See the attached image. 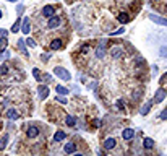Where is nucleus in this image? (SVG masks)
<instances>
[{
    "instance_id": "nucleus-1",
    "label": "nucleus",
    "mask_w": 167,
    "mask_h": 156,
    "mask_svg": "<svg viewBox=\"0 0 167 156\" xmlns=\"http://www.w3.org/2000/svg\"><path fill=\"white\" fill-rule=\"evenodd\" d=\"M54 73H55L57 76H60L62 80H65V81L71 80V75H70V72H68L67 68H63V67H55V68H54Z\"/></svg>"
},
{
    "instance_id": "nucleus-2",
    "label": "nucleus",
    "mask_w": 167,
    "mask_h": 156,
    "mask_svg": "<svg viewBox=\"0 0 167 156\" xmlns=\"http://www.w3.org/2000/svg\"><path fill=\"white\" fill-rule=\"evenodd\" d=\"M60 23H62V20H60V16H50L49 21H47V26H49L50 29H55L60 26Z\"/></svg>"
},
{
    "instance_id": "nucleus-3",
    "label": "nucleus",
    "mask_w": 167,
    "mask_h": 156,
    "mask_svg": "<svg viewBox=\"0 0 167 156\" xmlns=\"http://www.w3.org/2000/svg\"><path fill=\"white\" fill-rule=\"evenodd\" d=\"M122 54H123V47H122V46H114V47L110 49L112 59H118V57H122Z\"/></svg>"
},
{
    "instance_id": "nucleus-4",
    "label": "nucleus",
    "mask_w": 167,
    "mask_h": 156,
    "mask_svg": "<svg viewBox=\"0 0 167 156\" xmlns=\"http://www.w3.org/2000/svg\"><path fill=\"white\" fill-rule=\"evenodd\" d=\"M166 96H167V91L162 90V88H159V90L156 91V96H154L153 103H162V101L166 99Z\"/></svg>"
},
{
    "instance_id": "nucleus-5",
    "label": "nucleus",
    "mask_w": 167,
    "mask_h": 156,
    "mask_svg": "<svg viewBox=\"0 0 167 156\" xmlns=\"http://www.w3.org/2000/svg\"><path fill=\"white\" fill-rule=\"evenodd\" d=\"M54 13H55V8H54L52 5H45V7L42 8V16H45V18L54 16Z\"/></svg>"
},
{
    "instance_id": "nucleus-6",
    "label": "nucleus",
    "mask_w": 167,
    "mask_h": 156,
    "mask_svg": "<svg viewBox=\"0 0 167 156\" xmlns=\"http://www.w3.org/2000/svg\"><path fill=\"white\" fill-rule=\"evenodd\" d=\"M26 135H28V138H36V137L39 135V128L36 127V125H29Z\"/></svg>"
},
{
    "instance_id": "nucleus-7",
    "label": "nucleus",
    "mask_w": 167,
    "mask_h": 156,
    "mask_svg": "<svg viewBox=\"0 0 167 156\" xmlns=\"http://www.w3.org/2000/svg\"><path fill=\"white\" fill-rule=\"evenodd\" d=\"M38 91H39V98H41V99H45V98L49 96V86H47V85H41V86L38 88Z\"/></svg>"
},
{
    "instance_id": "nucleus-8",
    "label": "nucleus",
    "mask_w": 167,
    "mask_h": 156,
    "mask_svg": "<svg viewBox=\"0 0 167 156\" xmlns=\"http://www.w3.org/2000/svg\"><path fill=\"white\" fill-rule=\"evenodd\" d=\"M21 31H23V34H29V31H31V21H29V18H25V20H23Z\"/></svg>"
},
{
    "instance_id": "nucleus-9",
    "label": "nucleus",
    "mask_w": 167,
    "mask_h": 156,
    "mask_svg": "<svg viewBox=\"0 0 167 156\" xmlns=\"http://www.w3.org/2000/svg\"><path fill=\"white\" fill-rule=\"evenodd\" d=\"M63 151H65L67 155H71V153H75V151H76V143H73V142L67 143L65 148H63Z\"/></svg>"
},
{
    "instance_id": "nucleus-10",
    "label": "nucleus",
    "mask_w": 167,
    "mask_h": 156,
    "mask_svg": "<svg viewBox=\"0 0 167 156\" xmlns=\"http://www.w3.org/2000/svg\"><path fill=\"white\" fill-rule=\"evenodd\" d=\"M104 47H105V39L101 42V46L96 49V57H98V59H102V57H104V52H105Z\"/></svg>"
},
{
    "instance_id": "nucleus-11",
    "label": "nucleus",
    "mask_w": 167,
    "mask_h": 156,
    "mask_svg": "<svg viewBox=\"0 0 167 156\" xmlns=\"http://www.w3.org/2000/svg\"><path fill=\"white\" fill-rule=\"evenodd\" d=\"M122 137H123V140H132L135 137V130L133 128H125L122 132Z\"/></svg>"
},
{
    "instance_id": "nucleus-12",
    "label": "nucleus",
    "mask_w": 167,
    "mask_h": 156,
    "mask_svg": "<svg viewBox=\"0 0 167 156\" xmlns=\"http://www.w3.org/2000/svg\"><path fill=\"white\" fill-rule=\"evenodd\" d=\"M149 18H151V21H154V23L167 26V20H166V18H159V16H156V15H149Z\"/></svg>"
},
{
    "instance_id": "nucleus-13",
    "label": "nucleus",
    "mask_w": 167,
    "mask_h": 156,
    "mask_svg": "<svg viewBox=\"0 0 167 156\" xmlns=\"http://www.w3.org/2000/svg\"><path fill=\"white\" fill-rule=\"evenodd\" d=\"M8 47V36L0 38V52H5V49Z\"/></svg>"
},
{
    "instance_id": "nucleus-14",
    "label": "nucleus",
    "mask_w": 167,
    "mask_h": 156,
    "mask_svg": "<svg viewBox=\"0 0 167 156\" xmlns=\"http://www.w3.org/2000/svg\"><path fill=\"white\" fill-rule=\"evenodd\" d=\"M60 47H62V41H60L59 38H57V39H54V41L50 42V49H52V51H59Z\"/></svg>"
},
{
    "instance_id": "nucleus-15",
    "label": "nucleus",
    "mask_w": 167,
    "mask_h": 156,
    "mask_svg": "<svg viewBox=\"0 0 167 156\" xmlns=\"http://www.w3.org/2000/svg\"><path fill=\"white\" fill-rule=\"evenodd\" d=\"M115 143H117V142H115V138H107L104 142V148L105 150H112L115 146Z\"/></svg>"
},
{
    "instance_id": "nucleus-16",
    "label": "nucleus",
    "mask_w": 167,
    "mask_h": 156,
    "mask_svg": "<svg viewBox=\"0 0 167 156\" xmlns=\"http://www.w3.org/2000/svg\"><path fill=\"white\" fill-rule=\"evenodd\" d=\"M7 117L11 119V120H16V119L20 117V114H18L15 109H8V111H7Z\"/></svg>"
},
{
    "instance_id": "nucleus-17",
    "label": "nucleus",
    "mask_w": 167,
    "mask_h": 156,
    "mask_svg": "<svg viewBox=\"0 0 167 156\" xmlns=\"http://www.w3.org/2000/svg\"><path fill=\"white\" fill-rule=\"evenodd\" d=\"M65 124L68 125V127H75V125H76V117H73V115H67Z\"/></svg>"
},
{
    "instance_id": "nucleus-18",
    "label": "nucleus",
    "mask_w": 167,
    "mask_h": 156,
    "mask_svg": "<svg viewBox=\"0 0 167 156\" xmlns=\"http://www.w3.org/2000/svg\"><path fill=\"white\" fill-rule=\"evenodd\" d=\"M151 106H153V101H148V103H146V104H144V106H143V108H141V111H139V112H141L143 115H146L148 112H149Z\"/></svg>"
},
{
    "instance_id": "nucleus-19",
    "label": "nucleus",
    "mask_w": 167,
    "mask_h": 156,
    "mask_svg": "<svg viewBox=\"0 0 167 156\" xmlns=\"http://www.w3.org/2000/svg\"><path fill=\"white\" fill-rule=\"evenodd\" d=\"M65 132H62V130H59V132H55V135H54V142H62L63 138H65Z\"/></svg>"
},
{
    "instance_id": "nucleus-20",
    "label": "nucleus",
    "mask_w": 167,
    "mask_h": 156,
    "mask_svg": "<svg viewBox=\"0 0 167 156\" xmlns=\"http://www.w3.org/2000/svg\"><path fill=\"white\" fill-rule=\"evenodd\" d=\"M143 146L146 150H149V148H153L154 146V142H153V138H144L143 140Z\"/></svg>"
},
{
    "instance_id": "nucleus-21",
    "label": "nucleus",
    "mask_w": 167,
    "mask_h": 156,
    "mask_svg": "<svg viewBox=\"0 0 167 156\" xmlns=\"http://www.w3.org/2000/svg\"><path fill=\"white\" fill-rule=\"evenodd\" d=\"M18 47L21 49V52H23L25 56H28V51H26V42H25V39H20V41H18Z\"/></svg>"
},
{
    "instance_id": "nucleus-22",
    "label": "nucleus",
    "mask_w": 167,
    "mask_h": 156,
    "mask_svg": "<svg viewBox=\"0 0 167 156\" xmlns=\"http://www.w3.org/2000/svg\"><path fill=\"white\" fill-rule=\"evenodd\" d=\"M118 21H120V23H123V24L128 23V21H130V15H127V13H120V15H118Z\"/></svg>"
},
{
    "instance_id": "nucleus-23",
    "label": "nucleus",
    "mask_w": 167,
    "mask_h": 156,
    "mask_svg": "<svg viewBox=\"0 0 167 156\" xmlns=\"http://www.w3.org/2000/svg\"><path fill=\"white\" fill-rule=\"evenodd\" d=\"M20 28H21V20L18 18V20L15 21V24L11 26V29H10V31H11V33H18V31H20Z\"/></svg>"
},
{
    "instance_id": "nucleus-24",
    "label": "nucleus",
    "mask_w": 167,
    "mask_h": 156,
    "mask_svg": "<svg viewBox=\"0 0 167 156\" xmlns=\"http://www.w3.org/2000/svg\"><path fill=\"white\" fill-rule=\"evenodd\" d=\"M7 143H8V135H4L2 138H0V150L7 148Z\"/></svg>"
},
{
    "instance_id": "nucleus-25",
    "label": "nucleus",
    "mask_w": 167,
    "mask_h": 156,
    "mask_svg": "<svg viewBox=\"0 0 167 156\" xmlns=\"http://www.w3.org/2000/svg\"><path fill=\"white\" fill-rule=\"evenodd\" d=\"M57 93H59V94H62V96H65V94H68L70 93V91L68 90H67V88L65 86H60V85H59V86H57Z\"/></svg>"
},
{
    "instance_id": "nucleus-26",
    "label": "nucleus",
    "mask_w": 167,
    "mask_h": 156,
    "mask_svg": "<svg viewBox=\"0 0 167 156\" xmlns=\"http://www.w3.org/2000/svg\"><path fill=\"white\" fill-rule=\"evenodd\" d=\"M39 81H44V83H49V81H52V76H50L49 73H45V75H41Z\"/></svg>"
},
{
    "instance_id": "nucleus-27",
    "label": "nucleus",
    "mask_w": 167,
    "mask_h": 156,
    "mask_svg": "<svg viewBox=\"0 0 167 156\" xmlns=\"http://www.w3.org/2000/svg\"><path fill=\"white\" fill-rule=\"evenodd\" d=\"M33 76L39 81V78H41V72H39V68H33Z\"/></svg>"
},
{
    "instance_id": "nucleus-28",
    "label": "nucleus",
    "mask_w": 167,
    "mask_h": 156,
    "mask_svg": "<svg viewBox=\"0 0 167 156\" xmlns=\"http://www.w3.org/2000/svg\"><path fill=\"white\" fill-rule=\"evenodd\" d=\"M5 73H8V65H2V67H0V75H5Z\"/></svg>"
},
{
    "instance_id": "nucleus-29",
    "label": "nucleus",
    "mask_w": 167,
    "mask_h": 156,
    "mask_svg": "<svg viewBox=\"0 0 167 156\" xmlns=\"http://www.w3.org/2000/svg\"><path fill=\"white\" fill-rule=\"evenodd\" d=\"M26 44H28L29 46V47H36V41H34V39H26Z\"/></svg>"
},
{
    "instance_id": "nucleus-30",
    "label": "nucleus",
    "mask_w": 167,
    "mask_h": 156,
    "mask_svg": "<svg viewBox=\"0 0 167 156\" xmlns=\"http://www.w3.org/2000/svg\"><path fill=\"white\" fill-rule=\"evenodd\" d=\"M161 57H167V47H161Z\"/></svg>"
},
{
    "instance_id": "nucleus-31",
    "label": "nucleus",
    "mask_w": 167,
    "mask_h": 156,
    "mask_svg": "<svg viewBox=\"0 0 167 156\" xmlns=\"http://www.w3.org/2000/svg\"><path fill=\"white\" fill-rule=\"evenodd\" d=\"M4 36H8V31H7V29L0 28V38H4Z\"/></svg>"
},
{
    "instance_id": "nucleus-32",
    "label": "nucleus",
    "mask_w": 167,
    "mask_h": 156,
    "mask_svg": "<svg viewBox=\"0 0 167 156\" xmlns=\"http://www.w3.org/2000/svg\"><path fill=\"white\" fill-rule=\"evenodd\" d=\"M159 81H161V83H167V72H166V73H164V75H162V78H161Z\"/></svg>"
},
{
    "instance_id": "nucleus-33",
    "label": "nucleus",
    "mask_w": 167,
    "mask_h": 156,
    "mask_svg": "<svg viewBox=\"0 0 167 156\" xmlns=\"http://www.w3.org/2000/svg\"><path fill=\"white\" fill-rule=\"evenodd\" d=\"M161 119H166L167 120V109H164V111L161 112Z\"/></svg>"
},
{
    "instance_id": "nucleus-34",
    "label": "nucleus",
    "mask_w": 167,
    "mask_h": 156,
    "mask_svg": "<svg viewBox=\"0 0 167 156\" xmlns=\"http://www.w3.org/2000/svg\"><path fill=\"white\" fill-rule=\"evenodd\" d=\"M88 51H89V46H88V44H86V46H83V47H81V52H83V54H86Z\"/></svg>"
},
{
    "instance_id": "nucleus-35",
    "label": "nucleus",
    "mask_w": 167,
    "mask_h": 156,
    "mask_svg": "<svg viewBox=\"0 0 167 156\" xmlns=\"http://www.w3.org/2000/svg\"><path fill=\"white\" fill-rule=\"evenodd\" d=\"M123 31H125V28H120V29H117V31L114 33V36H117V34H122Z\"/></svg>"
},
{
    "instance_id": "nucleus-36",
    "label": "nucleus",
    "mask_w": 167,
    "mask_h": 156,
    "mask_svg": "<svg viewBox=\"0 0 167 156\" xmlns=\"http://www.w3.org/2000/svg\"><path fill=\"white\" fill-rule=\"evenodd\" d=\"M7 57H10V52H8V54H2V56H0V60H5Z\"/></svg>"
},
{
    "instance_id": "nucleus-37",
    "label": "nucleus",
    "mask_w": 167,
    "mask_h": 156,
    "mask_svg": "<svg viewBox=\"0 0 167 156\" xmlns=\"http://www.w3.org/2000/svg\"><path fill=\"white\" fill-rule=\"evenodd\" d=\"M49 57H50V54H42V56H41V59H42V60H47Z\"/></svg>"
},
{
    "instance_id": "nucleus-38",
    "label": "nucleus",
    "mask_w": 167,
    "mask_h": 156,
    "mask_svg": "<svg viewBox=\"0 0 167 156\" xmlns=\"http://www.w3.org/2000/svg\"><path fill=\"white\" fill-rule=\"evenodd\" d=\"M57 99H59L62 104H67V99H65V98H60V94H59V98H57Z\"/></svg>"
},
{
    "instance_id": "nucleus-39",
    "label": "nucleus",
    "mask_w": 167,
    "mask_h": 156,
    "mask_svg": "<svg viewBox=\"0 0 167 156\" xmlns=\"http://www.w3.org/2000/svg\"><path fill=\"white\" fill-rule=\"evenodd\" d=\"M139 96H141V93H139V91H138V93H133V99H136V98H139Z\"/></svg>"
},
{
    "instance_id": "nucleus-40",
    "label": "nucleus",
    "mask_w": 167,
    "mask_h": 156,
    "mask_svg": "<svg viewBox=\"0 0 167 156\" xmlns=\"http://www.w3.org/2000/svg\"><path fill=\"white\" fill-rule=\"evenodd\" d=\"M117 104H118V108H120V109H123V101H118Z\"/></svg>"
},
{
    "instance_id": "nucleus-41",
    "label": "nucleus",
    "mask_w": 167,
    "mask_h": 156,
    "mask_svg": "<svg viewBox=\"0 0 167 156\" xmlns=\"http://www.w3.org/2000/svg\"><path fill=\"white\" fill-rule=\"evenodd\" d=\"M8 2H18V0H8Z\"/></svg>"
},
{
    "instance_id": "nucleus-42",
    "label": "nucleus",
    "mask_w": 167,
    "mask_h": 156,
    "mask_svg": "<svg viewBox=\"0 0 167 156\" xmlns=\"http://www.w3.org/2000/svg\"><path fill=\"white\" fill-rule=\"evenodd\" d=\"M0 18H2V10H0Z\"/></svg>"
}]
</instances>
